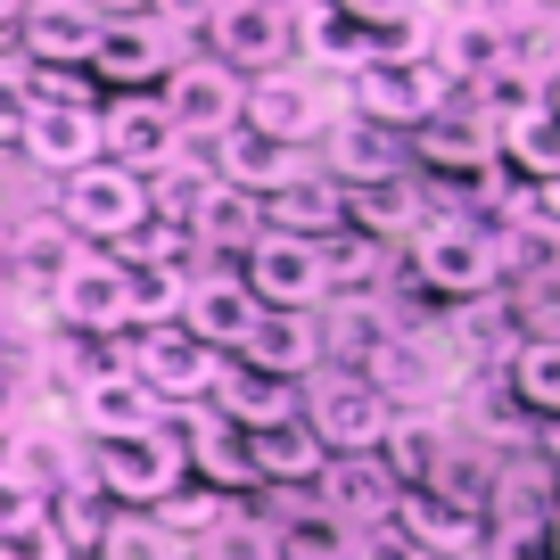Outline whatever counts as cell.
Wrapping results in <instances>:
<instances>
[{"label":"cell","instance_id":"obj_22","mask_svg":"<svg viewBox=\"0 0 560 560\" xmlns=\"http://www.w3.org/2000/svg\"><path fill=\"white\" fill-rule=\"evenodd\" d=\"M207 412H223L240 438H256V429L298 420V387H280V380H264V371L223 363V371H214V387H207Z\"/></svg>","mask_w":560,"mask_h":560},{"label":"cell","instance_id":"obj_30","mask_svg":"<svg viewBox=\"0 0 560 560\" xmlns=\"http://www.w3.org/2000/svg\"><path fill=\"white\" fill-rule=\"evenodd\" d=\"M264 527H272V560H354V536L314 503L280 511V520H264Z\"/></svg>","mask_w":560,"mask_h":560},{"label":"cell","instance_id":"obj_28","mask_svg":"<svg viewBox=\"0 0 560 560\" xmlns=\"http://www.w3.org/2000/svg\"><path fill=\"white\" fill-rule=\"evenodd\" d=\"M264 231H272V240H305V247L338 240V182L305 174L298 190H280V198H264Z\"/></svg>","mask_w":560,"mask_h":560},{"label":"cell","instance_id":"obj_37","mask_svg":"<svg viewBox=\"0 0 560 560\" xmlns=\"http://www.w3.org/2000/svg\"><path fill=\"white\" fill-rule=\"evenodd\" d=\"M18 34V0H0V42Z\"/></svg>","mask_w":560,"mask_h":560},{"label":"cell","instance_id":"obj_8","mask_svg":"<svg viewBox=\"0 0 560 560\" xmlns=\"http://www.w3.org/2000/svg\"><path fill=\"white\" fill-rule=\"evenodd\" d=\"M305 429H314V445L330 462H347V454H380V438H387V404H380V387L371 380H338V371H322V380H305Z\"/></svg>","mask_w":560,"mask_h":560},{"label":"cell","instance_id":"obj_7","mask_svg":"<svg viewBox=\"0 0 560 560\" xmlns=\"http://www.w3.org/2000/svg\"><path fill=\"white\" fill-rule=\"evenodd\" d=\"M58 223H67V240H132L140 223H149V190H140V174H124V165H83V174L58 182Z\"/></svg>","mask_w":560,"mask_h":560},{"label":"cell","instance_id":"obj_17","mask_svg":"<svg viewBox=\"0 0 560 560\" xmlns=\"http://www.w3.org/2000/svg\"><path fill=\"white\" fill-rule=\"evenodd\" d=\"M158 420H165V412L140 396L116 363H100V371H83V380H74V438H83V445H100V438H149Z\"/></svg>","mask_w":560,"mask_h":560},{"label":"cell","instance_id":"obj_34","mask_svg":"<svg viewBox=\"0 0 560 560\" xmlns=\"http://www.w3.org/2000/svg\"><path fill=\"white\" fill-rule=\"evenodd\" d=\"M25 107H34V67H25L18 50H0V149H18Z\"/></svg>","mask_w":560,"mask_h":560},{"label":"cell","instance_id":"obj_13","mask_svg":"<svg viewBox=\"0 0 560 560\" xmlns=\"http://www.w3.org/2000/svg\"><path fill=\"white\" fill-rule=\"evenodd\" d=\"M18 149L42 165V174H83V165H100V100H34L25 107V132Z\"/></svg>","mask_w":560,"mask_h":560},{"label":"cell","instance_id":"obj_33","mask_svg":"<svg viewBox=\"0 0 560 560\" xmlns=\"http://www.w3.org/2000/svg\"><path fill=\"white\" fill-rule=\"evenodd\" d=\"M165 552H174V544L149 527V511H116V520H107V536L91 544V560H165Z\"/></svg>","mask_w":560,"mask_h":560},{"label":"cell","instance_id":"obj_19","mask_svg":"<svg viewBox=\"0 0 560 560\" xmlns=\"http://www.w3.org/2000/svg\"><path fill=\"white\" fill-rule=\"evenodd\" d=\"M231 363H240V371H264V380H280V387L322 380L314 314H256V330L240 338V354H231Z\"/></svg>","mask_w":560,"mask_h":560},{"label":"cell","instance_id":"obj_36","mask_svg":"<svg viewBox=\"0 0 560 560\" xmlns=\"http://www.w3.org/2000/svg\"><path fill=\"white\" fill-rule=\"evenodd\" d=\"M34 520H42V494L25 487V478L9 470V462H0V544H18Z\"/></svg>","mask_w":560,"mask_h":560},{"label":"cell","instance_id":"obj_25","mask_svg":"<svg viewBox=\"0 0 560 560\" xmlns=\"http://www.w3.org/2000/svg\"><path fill=\"white\" fill-rule=\"evenodd\" d=\"M494 371H503L511 404H520V412L536 420V429L560 412V338H511Z\"/></svg>","mask_w":560,"mask_h":560},{"label":"cell","instance_id":"obj_23","mask_svg":"<svg viewBox=\"0 0 560 560\" xmlns=\"http://www.w3.org/2000/svg\"><path fill=\"white\" fill-rule=\"evenodd\" d=\"M445 438H454V429H445L429 404H420V412H387V438H380L387 487H396V494H420V487H429V470H438V454H445Z\"/></svg>","mask_w":560,"mask_h":560},{"label":"cell","instance_id":"obj_11","mask_svg":"<svg viewBox=\"0 0 560 560\" xmlns=\"http://www.w3.org/2000/svg\"><path fill=\"white\" fill-rule=\"evenodd\" d=\"M182 338H198L207 354H240V338L256 330V298L240 289V264H190V298H182Z\"/></svg>","mask_w":560,"mask_h":560},{"label":"cell","instance_id":"obj_2","mask_svg":"<svg viewBox=\"0 0 560 560\" xmlns=\"http://www.w3.org/2000/svg\"><path fill=\"white\" fill-rule=\"evenodd\" d=\"M116 371H124V380H132L149 404H158V412H190V404H207L223 354H207L198 338H182L174 322H165V330H124Z\"/></svg>","mask_w":560,"mask_h":560},{"label":"cell","instance_id":"obj_3","mask_svg":"<svg viewBox=\"0 0 560 560\" xmlns=\"http://www.w3.org/2000/svg\"><path fill=\"white\" fill-rule=\"evenodd\" d=\"M404 264H412L420 289H438V298H487V289H503V272H494V231L478 223V214H429L420 223V240L404 247Z\"/></svg>","mask_w":560,"mask_h":560},{"label":"cell","instance_id":"obj_26","mask_svg":"<svg viewBox=\"0 0 560 560\" xmlns=\"http://www.w3.org/2000/svg\"><path fill=\"white\" fill-rule=\"evenodd\" d=\"M420 494H438V503H454V511H470V520H487V494H494V445H487V438H462V429H454Z\"/></svg>","mask_w":560,"mask_h":560},{"label":"cell","instance_id":"obj_6","mask_svg":"<svg viewBox=\"0 0 560 560\" xmlns=\"http://www.w3.org/2000/svg\"><path fill=\"white\" fill-rule=\"evenodd\" d=\"M83 478L107 494V503H124V511H158L165 494L182 487V454H174V438H165V420H158L149 438H100V445H83Z\"/></svg>","mask_w":560,"mask_h":560},{"label":"cell","instance_id":"obj_31","mask_svg":"<svg viewBox=\"0 0 560 560\" xmlns=\"http://www.w3.org/2000/svg\"><path fill=\"white\" fill-rule=\"evenodd\" d=\"M511 289V338H560V264H544V272H520V280H503Z\"/></svg>","mask_w":560,"mask_h":560},{"label":"cell","instance_id":"obj_12","mask_svg":"<svg viewBox=\"0 0 560 560\" xmlns=\"http://www.w3.org/2000/svg\"><path fill=\"white\" fill-rule=\"evenodd\" d=\"M100 18H107V9L34 0V9H18V34H9V50H18L34 74H83V67H91V42H100Z\"/></svg>","mask_w":560,"mask_h":560},{"label":"cell","instance_id":"obj_35","mask_svg":"<svg viewBox=\"0 0 560 560\" xmlns=\"http://www.w3.org/2000/svg\"><path fill=\"white\" fill-rule=\"evenodd\" d=\"M478 552H487V560H552V520H536V527H487Z\"/></svg>","mask_w":560,"mask_h":560},{"label":"cell","instance_id":"obj_15","mask_svg":"<svg viewBox=\"0 0 560 560\" xmlns=\"http://www.w3.org/2000/svg\"><path fill=\"white\" fill-rule=\"evenodd\" d=\"M165 158H174V124H165L158 91H116V100H100V165L158 174Z\"/></svg>","mask_w":560,"mask_h":560},{"label":"cell","instance_id":"obj_4","mask_svg":"<svg viewBox=\"0 0 560 560\" xmlns=\"http://www.w3.org/2000/svg\"><path fill=\"white\" fill-rule=\"evenodd\" d=\"M330 124H338V83H322V74H305V67L240 83V132H264V140H280V149H314Z\"/></svg>","mask_w":560,"mask_h":560},{"label":"cell","instance_id":"obj_1","mask_svg":"<svg viewBox=\"0 0 560 560\" xmlns=\"http://www.w3.org/2000/svg\"><path fill=\"white\" fill-rule=\"evenodd\" d=\"M50 314H58L67 338L107 347V338L132 330V272H124L107 247H74V256L50 272Z\"/></svg>","mask_w":560,"mask_h":560},{"label":"cell","instance_id":"obj_32","mask_svg":"<svg viewBox=\"0 0 560 560\" xmlns=\"http://www.w3.org/2000/svg\"><path fill=\"white\" fill-rule=\"evenodd\" d=\"M190 560H272V527H264V511H240V503H231L223 520L190 544Z\"/></svg>","mask_w":560,"mask_h":560},{"label":"cell","instance_id":"obj_14","mask_svg":"<svg viewBox=\"0 0 560 560\" xmlns=\"http://www.w3.org/2000/svg\"><path fill=\"white\" fill-rule=\"evenodd\" d=\"M314 165H322V182H338V190H380V182L412 174V165H404V140L380 132V124H363V116H338L330 132L314 140Z\"/></svg>","mask_w":560,"mask_h":560},{"label":"cell","instance_id":"obj_18","mask_svg":"<svg viewBox=\"0 0 560 560\" xmlns=\"http://www.w3.org/2000/svg\"><path fill=\"white\" fill-rule=\"evenodd\" d=\"M429 58L445 67L454 91H470L478 74L503 67V9H438L429 18Z\"/></svg>","mask_w":560,"mask_h":560},{"label":"cell","instance_id":"obj_20","mask_svg":"<svg viewBox=\"0 0 560 560\" xmlns=\"http://www.w3.org/2000/svg\"><path fill=\"white\" fill-rule=\"evenodd\" d=\"M91 83H116V91H149L165 74V50L158 34L140 25V9H107L100 18V42H91Z\"/></svg>","mask_w":560,"mask_h":560},{"label":"cell","instance_id":"obj_5","mask_svg":"<svg viewBox=\"0 0 560 560\" xmlns=\"http://www.w3.org/2000/svg\"><path fill=\"white\" fill-rule=\"evenodd\" d=\"M198 58H214L223 74L256 83V74L289 67V9L272 0H223V9H198Z\"/></svg>","mask_w":560,"mask_h":560},{"label":"cell","instance_id":"obj_16","mask_svg":"<svg viewBox=\"0 0 560 560\" xmlns=\"http://www.w3.org/2000/svg\"><path fill=\"white\" fill-rule=\"evenodd\" d=\"M314 511H330L347 536H371V527H387V520H396V487H387L380 454L322 462V478H314Z\"/></svg>","mask_w":560,"mask_h":560},{"label":"cell","instance_id":"obj_38","mask_svg":"<svg viewBox=\"0 0 560 560\" xmlns=\"http://www.w3.org/2000/svg\"><path fill=\"white\" fill-rule=\"evenodd\" d=\"M165 560H190V552H182V544H174V552H165Z\"/></svg>","mask_w":560,"mask_h":560},{"label":"cell","instance_id":"obj_9","mask_svg":"<svg viewBox=\"0 0 560 560\" xmlns=\"http://www.w3.org/2000/svg\"><path fill=\"white\" fill-rule=\"evenodd\" d=\"M240 289L256 298V314H322V305H330L322 247H305V240H272V231H264V240L240 256Z\"/></svg>","mask_w":560,"mask_h":560},{"label":"cell","instance_id":"obj_21","mask_svg":"<svg viewBox=\"0 0 560 560\" xmlns=\"http://www.w3.org/2000/svg\"><path fill=\"white\" fill-rule=\"evenodd\" d=\"M387 527H396L420 560H478V544H487V520L438 503V494H396V520Z\"/></svg>","mask_w":560,"mask_h":560},{"label":"cell","instance_id":"obj_24","mask_svg":"<svg viewBox=\"0 0 560 560\" xmlns=\"http://www.w3.org/2000/svg\"><path fill=\"white\" fill-rule=\"evenodd\" d=\"M322 462H330V454L314 445L305 420H280V429H256V438H247V470H256V487H305V494H314Z\"/></svg>","mask_w":560,"mask_h":560},{"label":"cell","instance_id":"obj_27","mask_svg":"<svg viewBox=\"0 0 560 560\" xmlns=\"http://www.w3.org/2000/svg\"><path fill=\"white\" fill-rule=\"evenodd\" d=\"M494 174L560 190V107H536V116H520L511 132H494Z\"/></svg>","mask_w":560,"mask_h":560},{"label":"cell","instance_id":"obj_10","mask_svg":"<svg viewBox=\"0 0 560 560\" xmlns=\"http://www.w3.org/2000/svg\"><path fill=\"white\" fill-rule=\"evenodd\" d=\"M158 107H165V124H174V140L214 149L223 132H240V74H223L214 58H182V67H165Z\"/></svg>","mask_w":560,"mask_h":560},{"label":"cell","instance_id":"obj_29","mask_svg":"<svg viewBox=\"0 0 560 560\" xmlns=\"http://www.w3.org/2000/svg\"><path fill=\"white\" fill-rule=\"evenodd\" d=\"M42 520H50V536L67 544V560H91V544L107 536V520H116V503H107L91 478H74V487L42 494Z\"/></svg>","mask_w":560,"mask_h":560}]
</instances>
